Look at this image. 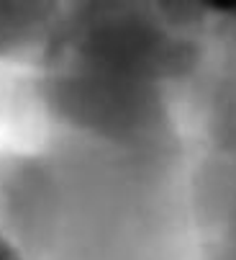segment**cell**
<instances>
[{
	"mask_svg": "<svg viewBox=\"0 0 236 260\" xmlns=\"http://www.w3.org/2000/svg\"><path fill=\"white\" fill-rule=\"evenodd\" d=\"M62 0H0V59H38L64 21Z\"/></svg>",
	"mask_w": 236,
	"mask_h": 260,
	"instance_id": "1",
	"label": "cell"
},
{
	"mask_svg": "<svg viewBox=\"0 0 236 260\" xmlns=\"http://www.w3.org/2000/svg\"><path fill=\"white\" fill-rule=\"evenodd\" d=\"M170 21L236 26V0H160Z\"/></svg>",
	"mask_w": 236,
	"mask_h": 260,
	"instance_id": "2",
	"label": "cell"
},
{
	"mask_svg": "<svg viewBox=\"0 0 236 260\" xmlns=\"http://www.w3.org/2000/svg\"><path fill=\"white\" fill-rule=\"evenodd\" d=\"M0 260H28L3 232H0Z\"/></svg>",
	"mask_w": 236,
	"mask_h": 260,
	"instance_id": "3",
	"label": "cell"
},
{
	"mask_svg": "<svg viewBox=\"0 0 236 260\" xmlns=\"http://www.w3.org/2000/svg\"><path fill=\"white\" fill-rule=\"evenodd\" d=\"M213 260H236V252H233L228 245H223V250H221V252H218Z\"/></svg>",
	"mask_w": 236,
	"mask_h": 260,
	"instance_id": "4",
	"label": "cell"
},
{
	"mask_svg": "<svg viewBox=\"0 0 236 260\" xmlns=\"http://www.w3.org/2000/svg\"><path fill=\"white\" fill-rule=\"evenodd\" d=\"M74 3H88V0H74Z\"/></svg>",
	"mask_w": 236,
	"mask_h": 260,
	"instance_id": "5",
	"label": "cell"
}]
</instances>
